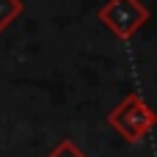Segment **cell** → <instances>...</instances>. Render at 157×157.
I'll return each mask as SVG.
<instances>
[{
  "instance_id": "cell-4",
  "label": "cell",
  "mask_w": 157,
  "mask_h": 157,
  "mask_svg": "<svg viewBox=\"0 0 157 157\" xmlns=\"http://www.w3.org/2000/svg\"><path fill=\"white\" fill-rule=\"evenodd\" d=\"M47 157H88L75 141H69V138H63V141H58L50 152H47Z\"/></svg>"
},
{
  "instance_id": "cell-2",
  "label": "cell",
  "mask_w": 157,
  "mask_h": 157,
  "mask_svg": "<svg viewBox=\"0 0 157 157\" xmlns=\"http://www.w3.org/2000/svg\"><path fill=\"white\" fill-rule=\"evenodd\" d=\"M97 19L121 41L132 39L149 19V8L141 3V0H105L97 11Z\"/></svg>"
},
{
  "instance_id": "cell-1",
  "label": "cell",
  "mask_w": 157,
  "mask_h": 157,
  "mask_svg": "<svg viewBox=\"0 0 157 157\" xmlns=\"http://www.w3.org/2000/svg\"><path fill=\"white\" fill-rule=\"evenodd\" d=\"M108 127H110L121 141L138 144V141H144V138L157 127V113L138 91H130V94H124V97L116 102V108L108 113Z\"/></svg>"
},
{
  "instance_id": "cell-3",
  "label": "cell",
  "mask_w": 157,
  "mask_h": 157,
  "mask_svg": "<svg viewBox=\"0 0 157 157\" xmlns=\"http://www.w3.org/2000/svg\"><path fill=\"white\" fill-rule=\"evenodd\" d=\"M22 8V0H0V33H6L14 25V19H19Z\"/></svg>"
}]
</instances>
